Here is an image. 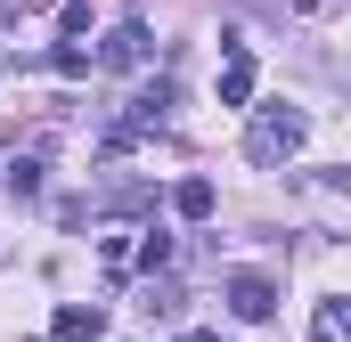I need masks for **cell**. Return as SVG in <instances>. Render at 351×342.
Listing matches in <instances>:
<instances>
[{"instance_id":"obj_2","label":"cell","mask_w":351,"mask_h":342,"mask_svg":"<svg viewBox=\"0 0 351 342\" xmlns=\"http://www.w3.org/2000/svg\"><path fill=\"white\" fill-rule=\"evenodd\" d=\"M229 310H237V318H269V310H278V285H269L262 269H237V277H229Z\"/></svg>"},{"instance_id":"obj_6","label":"cell","mask_w":351,"mask_h":342,"mask_svg":"<svg viewBox=\"0 0 351 342\" xmlns=\"http://www.w3.org/2000/svg\"><path fill=\"white\" fill-rule=\"evenodd\" d=\"M245 98H254V57L229 41V66H221V106H245Z\"/></svg>"},{"instance_id":"obj_10","label":"cell","mask_w":351,"mask_h":342,"mask_svg":"<svg viewBox=\"0 0 351 342\" xmlns=\"http://www.w3.org/2000/svg\"><path fill=\"white\" fill-rule=\"evenodd\" d=\"M172 261V237H139V269H164Z\"/></svg>"},{"instance_id":"obj_4","label":"cell","mask_w":351,"mask_h":342,"mask_svg":"<svg viewBox=\"0 0 351 342\" xmlns=\"http://www.w3.org/2000/svg\"><path fill=\"white\" fill-rule=\"evenodd\" d=\"M49 334L58 342H98L106 334V310H98V302H66V310L49 318Z\"/></svg>"},{"instance_id":"obj_11","label":"cell","mask_w":351,"mask_h":342,"mask_svg":"<svg viewBox=\"0 0 351 342\" xmlns=\"http://www.w3.org/2000/svg\"><path fill=\"white\" fill-rule=\"evenodd\" d=\"M147 310L156 318H180V285H147Z\"/></svg>"},{"instance_id":"obj_9","label":"cell","mask_w":351,"mask_h":342,"mask_svg":"<svg viewBox=\"0 0 351 342\" xmlns=\"http://www.w3.org/2000/svg\"><path fill=\"white\" fill-rule=\"evenodd\" d=\"M49 66H58L66 82H74V74H90V57H82V49H74V41H58V57H49Z\"/></svg>"},{"instance_id":"obj_5","label":"cell","mask_w":351,"mask_h":342,"mask_svg":"<svg viewBox=\"0 0 351 342\" xmlns=\"http://www.w3.org/2000/svg\"><path fill=\"white\" fill-rule=\"evenodd\" d=\"M311 342H351V302L343 293H327V302L311 310Z\"/></svg>"},{"instance_id":"obj_7","label":"cell","mask_w":351,"mask_h":342,"mask_svg":"<svg viewBox=\"0 0 351 342\" xmlns=\"http://www.w3.org/2000/svg\"><path fill=\"white\" fill-rule=\"evenodd\" d=\"M172 212H180V220H213V179H180V187H172Z\"/></svg>"},{"instance_id":"obj_1","label":"cell","mask_w":351,"mask_h":342,"mask_svg":"<svg viewBox=\"0 0 351 342\" xmlns=\"http://www.w3.org/2000/svg\"><path fill=\"white\" fill-rule=\"evenodd\" d=\"M302 139H311V122H302L294 106H262V114L245 122V163L278 171V163H294V155H302Z\"/></svg>"},{"instance_id":"obj_3","label":"cell","mask_w":351,"mask_h":342,"mask_svg":"<svg viewBox=\"0 0 351 342\" xmlns=\"http://www.w3.org/2000/svg\"><path fill=\"white\" fill-rule=\"evenodd\" d=\"M139 57H147V25H139V16H114V33H106L98 66H114V74H123V66H139Z\"/></svg>"},{"instance_id":"obj_8","label":"cell","mask_w":351,"mask_h":342,"mask_svg":"<svg viewBox=\"0 0 351 342\" xmlns=\"http://www.w3.org/2000/svg\"><path fill=\"white\" fill-rule=\"evenodd\" d=\"M0 187H8V196H16V204H25V196H33V187H41V163H33V155H16V163L0 171Z\"/></svg>"}]
</instances>
